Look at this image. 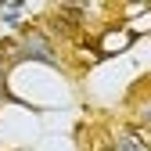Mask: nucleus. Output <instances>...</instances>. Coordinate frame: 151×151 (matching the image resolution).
Returning a JSON list of instances; mask_svg holds the SVG:
<instances>
[{
	"label": "nucleus",
	"instance_id": "nucleus-1",
	"mask_svg": "<svg viewBox=\"0 0 151 151\" xmlns=\"http://www.w3.org/2000/svg\"><path fill=\"white\" fill-rule=\"evenodd\" d=\"M122 151H144V147H140V144H133V140L126 137V140H122Z\"/></svg>",
	"mask_w": 151,
	"mask_h": 151
}]
</instances>
